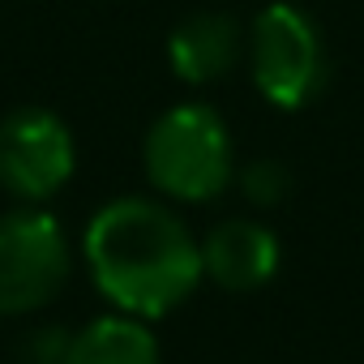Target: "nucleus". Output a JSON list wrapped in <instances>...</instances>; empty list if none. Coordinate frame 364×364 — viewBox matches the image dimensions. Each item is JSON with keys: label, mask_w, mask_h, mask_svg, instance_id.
<instances>
[{"label": "nucleus", "mask_w": 364, "mask_h": 364, "mask_svg": "<svg viewBox=\"0 0 364 364\" xmlns=\"http://www.w3.org/2000/svg\"><path fill=\"white\" fill-rule=\"evenodd\" d=\"M330 77L326 43L313 18L296 5H270L253 22V82L274 107H304Z\"/></svg>", "instance_id": "7ed1b4c3"}, {"label": "nucleus", "mask_w": 364, "mask_h": 364, "mask_svg": "<svg viewBox=\"0 0 364 364\" xmlns=\"http://www.w3.org/2000/svg\"><path fill=\"white\" fill-rule=\"evenodd\" d=\"M69 279V240L48 210L0 215V313L43 309Z\"/></svg>", "instance_id": "20e7f679"}, {"label": "nucleus", "mask_w": 364, "mask_h": 364, "mask_svg": "<svg viewBox=\"0 0 364 364\" xmlns=\"http://www.w3.org/2000/svg\"><path fill=\"white\" fill-rule=\"evenodd\" d=\"M65 364H159V343L129 313L99 317L82 334L69 338V360Z\"/></svg>", "instance_id": "6e6552de"}, {"label": "nucleus", "mask_w": 364, "mask_h": 364, "mask_svg": "<svg viewBox=\"0 0 364 364\" xmlns=\"http://www.w3.org/2000/svg\"><path fill=\"white\" fill-rule=\"evenodd\" d=\"M146 171L176 202H215L232 180V141L219 112L180 103L146 137Z\"/></svg>", "instance_id": "f03ea898"}, {"label": "nucleus", "mask_w": 364, "mask_h": 364, "mask_svg": "<svg viewBox=\"0 0 364 364\" xmlns=\"http://www.w3.org/2000/svg\"><path fill=\"white\" fill-rule=\"evenodd\" d=\"M69 360V334L65 330H43L31 338V364H65Z\"/></svg>", "instance_id": "9d476101"}, {"label": "nucleus", "mask_w": 364, "mask_h": 364, "mask_svg": "<svg viewBox=\"0 0 364 364\" xmlns=\"http://www.w3.org/2000/svg\"><path fill=\"white\" fill-rule=\"evenodd\" d=\"M240 26L228 14H193L185 18L171 39H167V60L180 82L189 86H210L228 77L240 60Z\"/></svg>", "instance_id": "0eeeda50"}, {"label": "nucleus", "mask_w": 364, "mask_h": 364, "mask_svg": "<svg viewBox=\"0 0 364 364\" xmlns=\"http://www.w3.org/2000/svg\"><path fill=\"white\" fill-rule=\"evenodd\" d=\"M287 189H291V180H287V171H283L279 163H253V167L245 171V193H249L257 206L283 202Z\"/></svg>", "instance_id": "1a4fd4ad"}, {"label": "nucleus", "mask_w": 364, "mask_h": 364, "mask_svg": "<svg viewBox=\"0 0 364 364\" xmlns=\"http://www.w3.org/2000/svg\"><path fill=\"white\" fill-rule=\"evenodd\" d=\"M86 262L99 291L129 317H163L202 279V249L167 206L107 202L86 228Z\"/></svg>", "instance_id": "f257e3e1"}, {"label": "nucleus", "mask_w": 364, "mask_h": 364, "mask_svg": "<svg viewBox=\"0 0 364 364\" xmlns=\"http://www.w3.org/2000/svg\"><path fill=\"white\" fill-rule=\"evenodd\" d=\"M73 137L60 116L18 107L0 120V185L22 202H43L73 176Z\"/></svg>", "instance_id": "39448f33"}, {"label": "nucleus", "mask_w": 364, "mask_h": 364, "mask_svg": "<svg viewBox=\"0 0 364 364\" xmlns=\"http://www.w3.org/2000/svg\"><path fill=\"white\" fill-rule=\"evenodd\" d=\"M274 270H279V240L270 228L253 219H228L202 245V274H210L228 291L266 287Z\"/></svg>", "instance_id": "423d86ee"}]
</instances>
